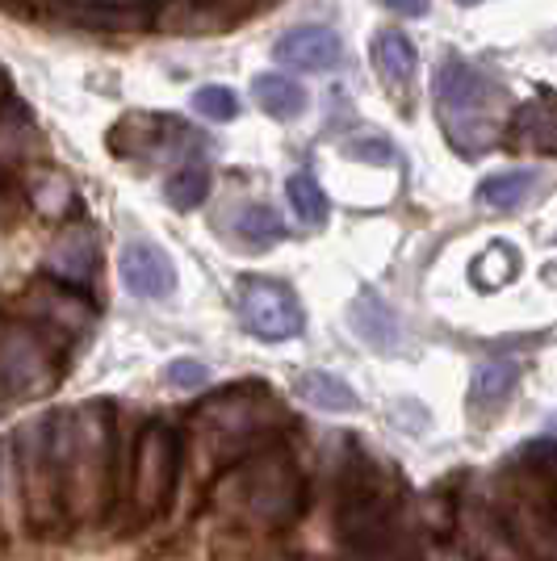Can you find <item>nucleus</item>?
Listing matches in <instances>:
<instances>
[{"instance_id":"obj_1","label":"nucleus","mask_w":557,"mask_h":561,"mask_svg":"<svg viewBox=\"0 0 557 561\" xmlns=\"http://www.w3.org/2000/svg\"><path fill=\"white\" fill-rule=\"evenodd\" d=\"M50 445L59 457L64 507L76 515H96L110 499L114 478V407L84 402L71 415H50Z\"/></svg>"},{"instance_id":"obj_2","label":"nucleus","mask_w":557,"mask_h":561,"mask_svg":"<svg viewBox=\"0 0 557 561\" xmlns=\"http://www.w3.org/2000/svg\"><path fill=\"white\" fill-rule=\"evenodd\" d=\"M436 101H441V122L448 130V142L465 156L490 151L503 122H508V93L465 64L462 55H444L436 68Z\"/></svg>"},{"instance_id":"obj_3","label":"nucleus","mask_w":557,"mask_h":561,"mask_svg":"<svg viewBox=\"0 0 557 561\" xmlns=\"http://www.w3.org/2000/svg\"><path fill=\"white\" fill-rule=\"evenodd\" d=\"M13 466H18V486H22V507L34 528H59L64 519V482H59V457L50 445V415L25 423L13 440Z\"/></svg>"},{"instance_id":"obj_4","label":"nucleus","mask_w":557,"mask_h":561,"mask_svg":"<svg viewBox=\"0 0 557 561\" xmlns=\"http://www.w3.org/2000/svg\"><path fill=\"white\" fill-rule=\"evenodd\" d=\"M231 482L239 486V507L264 528H281L303 512V478L294 461L281 453H269L252 466H243Z\"/></svg>"},{"instance_id":"obj_5","label":"nucleus","mask_w":557,"mask_h":561,"mask_svg":"<svg viewBox=\"0 0 557 561\" xmlns=\"http://www.w3.org/2000/svg\"><path fill=\"white\" fill-rule=\"evenodd\" d=\"M239 319L264 344L294 340L306 328V314L303 306H298V298H294V289L281 285V280H264V277H248L239 285Z\"/></svg>"},{"instance_id":"obj_6","label":"nucleus","mask_w":557,"mask_h":561,"mask_svg":"<svg viewBox=\"0 0 557 561\" xmlns=\"http://www.w3.org/2000/svg\"><path fill=\"white\" fill-rule=\"evenodd\" d=\"M177 466H181V445L172 427H147L135 453V503L143 515H156L168 507L172 486H177Z\"/></svg>"},{"instance_id":"obj_7","label":"nucleus","mask_w":557,"mask_h":561,"mask_svg":"<svg viewBox=\"0 0 557 561\" xmlns=\"http://www.w3.org/2000/svg\"><path fill=\"white\" fill-rule=\"evenodd\" d=\"M50 352L34 331H0V390H47Z\"/></svg>"},{"instance_id":"obj_8","label":"nucleus","mask_w":557,"mask_h":561,"mask_svg":"<svg viewBox=\"0 0 557 561\" xmlns=\"http://www.w3.org/2000/svg\"><path fill=\"white\" fill-rule=\"evenodd\" d=\"M122 285L135 294V298H168L172 289H177V268H172V260L163 248L156 243H126V252H122Z\"/></svg>"},{"instance_id":"obj_9","label":"nucleus","mask_w":557,"mask_h":561,"mask_svg":"<svg viewBox=\"0 0 557 561\" xmlns=\"http://www.w3.org/2000/svg\"><path fill=\"white\" fill-rule=\"evenodd\" d=\"M277 64L285 68H303V71H331L340 68L344 59V43L340 34H331L327 25H298L289 34H281V43L273 47Z\"/></svg>"},{"instance_id":"obj_10","label":"nucleus","mask_w":557,"mask_h":561,"mask_svg":"<svg viewBox=\"0 0 557 561\" xmlns=\"http://www.w3.org/2000/svg\"><path fill=\"white\" fill-rule=\"evenodd\" d=\"M511 142L520 151H541V156H557V96H536L515 105L508 117Z\"/></svg>"},{"instance_id":"obj_11","label":"nucleus","mask_w":557,"mask_h":561,"mask_svg":"<svg viewBox=\"0 0 557 561\" xmlns=\"http://www.w3.org/2000/svg\"><path fill=\"white\" fill-rule=\"evenodd\" d=\"M349 328L356 331V340L373 352H395L398 348V319L395 310L382 302L377 294H361L356 302L349 306Z\"/></svg>"},{"instance_id":"obj_12","label":"nucleus","mask_w":557,"mask_h":561,"mask_svg":"<svg viewBox=\"0 0 557 561\" xmlns=\"http://www.w3.org/2000/svg\"><path fill=\"white\" fill-rule=\"evenodd\" d=\"M370 50H373V68L382 76V84L395 89V93H407V84L416 80V64H419L411 38L398 34V30H382V34L373 38Z\"/></svg>"},{"instance_id":"obj_13","label":"nucleus","mask_w":557,"mask_h":561,"mask_svg":"<svg viewBox=\"0 0 557 561\" xmlns=\"http://www.w3.org/2000/svg\"><path fill=\"white\" fill-rule=\"evenodd\" d=\"M252 96H255V105H260L269 117H277V122H294V117L306 114V89L298 84V80L281 76V71L255 76Z\"/></svg>"},{"instance_id":"obj_14","label":"nucleus","mask_w":557,"mask_h":561,"mask_svg":"<svg viewBox=\"0 0 557 561\" xmlns=\"http://www.w3.org/2000/svg\"><path fill=\"white\" fill-rule=\"evenodd\" d=\"M68 22L84 25V30H101V34H122L143 25V18L135 4H117V0H76L68 4Z\"/></svg>"},{"instance_id":"obj_15","label":"nucleus","mask_w":557,"mask_h":561,"mask_svg":"<svg viewBox=\"0 0 557 561\" xmlns=\"http://www.w3.org/2000/svg\"><path fill=\"white\" fill-rule=\"evenodd\" d=\"M47 264H50V273H59V277L76 280V285H89V280H93V268H96L93 234H84V231L64 234V239L50 248Z\"/></svg>"},{"instance_id":"obj_16","label":"nucleus","mask_w":557,"mask_h":561,"mask_svg":"<svg viewBox=\"0 0 557 561\" xmlns=\"http://www.w3.org/2000/svg\"><path fill=\"white\" fill-rule=\"evenodd\" d=\"M30 310L38 319H50L59 331H84L93 323V306L84 302V298H76V294H68V289H34Z\"/></svg>"},{"instance_id":"obj_17","label":"nucleus","mask_w":557,"mask_h":561,"mask_svg":"<svg viewBox=\"0 0 557 561\" xmlns=\"http://www.w3.org/2000/svg\"><path fill=\"white\" fill-rule=\"evenodd\" d=\"M298 394H303V402H310L315 411H327V415H344V411L361 407V398H356L349 381H340L336 374H323V369L298 377Z\"/></svg>"},{"instance_id":"obj_18","label":"nucleus","mask_w":557,"mask_h":561,"mask_svg":"<svg viewBox=\"0 0 557 561\" xmlns=\"http://www.w3.org/2000/svg\"><path fill=\"white\" fill-rule=\"evenodd\" d=\"M515 381H520V369H515L511 360H487V365L474 369V390H469V398H474V407L495 411V407L508 402V394L515 390Z\"/></svg>"},{"instance_id":"obj_19","label":"nucleus","mask_w":557,"mask_h":561,"mask_svg":"<svg viewBox=\"0 0 557 561\" xmlns=\"http://www.w3.org/2000/svg\"><path fill=\"white\" fill-rule=\"evenodd\" d=\"M209 193V168L206 164H185L181 172L168 176L163 185V197L172 210H197Z\"/></svg>"},{"instance_id":"obj_20","label":"nucleus","mask_w":557,"mask_h":561,"mask_svg":"<svg viewBox=\"0 0 557 561\" xmlns=\"http://www.w3.org/2000/svg\"><path fill=\"white\" fill-rule=\"evenodd\" d=\"M285 193H289V206H294V214L303 218L306 227H323L331 206H327V193L319 188V181L310 172H294Z\"/></svg>"},{"instance_id":"obj_21","label":"nucleus","mask_w":557,"mask_h":561,"mask_svg":"<svg viewBox=\"0 0 557 561\" xmlns=\"http://www.w3.org/2000/svg\"><path fill=\"white\" fill-rule=\"evenodd\" d=\"M235 231L243 234V243L255 248V252H264V248H273L285 227H281L277 210H269V206H243L239 218H235Z\"/></svg>"},{"instance_id":"obj_22","label":"nucleus","mask_w":557,"mask_h":561,"mask_svg":"<svg viewBox=\"0 0 557 561\" xmlns=\"http://www.w3.org/2000/svg\"><path fill=\"white\" fill-rule=\"evenodd\" d=\"M533 172H499V176H487L482 185H478V197L495 206V210H511V206H520L524 197H528V188H533Z\"/></svg>"},{"instance_id":"obj_23","label":"nucleus","mask_w":557,"mask_h":561,"mask_svg":"<svg viewBox=\"0 0 557 561\" xmlns=\"http://www.w3.org/2000/svg\"><path fill=\"white\" fill-rule=\"evenodd\" d=\"M515 273H520V252L508 248V243H495V248H487L482 260L474 264V285H478V289H499V285H508Z\"/></svg>"},{"instance_id":"obj_24","label":"nucleus","mask_w":557,"mask_h":561,"mask_svg":"<svg viewBox=\"0 0 557 561\" xmlns=\"http://www.w3.org/2000/svg\"><path fill=\"white\" fill-rule=\"evenodd\" d=\"M193 110L206 122H235L239 117V96L227 84H206V89L193 93Z\"/></svg>"},{"instance_id":"obj_25","label":"nucleus","mask_w":557,"mask_h":561,"mask_svg":"<svg viewBox=\"0 0 557 561\" xmlns=\"http://www.w3.org/2000/svg\"><path fill=\"white\" fill-rule=\"evenodd\" d=\"M163 381H168L172 390H202L209 381V369L202 360H193V356H181V360H172V365L163 369Z\"/></svg>"},{"instance_id":"obj_26","label":"nucleus","mask_w":557,"mask_h":561,"mask_svg":"<svg viewBox=\"0 0 557 561\" xmlns=\"http://www.w3.org/2000/svg\"><path fill=\"white\" fill-rule=\"evenodd\" d=\"M382 4H386L390 13H398V18H423V13L432 9L428 0H382Z\"/></svg>"},{"instance_id":"obj_27","label":"nucleus","mask_w":557,"mask_h":561,"mask_svg":"<svg viewBox=\"0 0 557 561\" xmlns=\"http://www.w3.org/2000/svg\"><path fill=\"white\" fill-rule=\"evenodd\" d=\"M344 151L349 156H370V160H390V147L386 142H349Z\"/></svg>"},{"instance_id":"obj_28","label":"nucleus","mask_w":557,"mask_h":561,"mask_svg":"<svg viewBox=\"0 0 557 561\" xmlns=\"http://www.w3.org/2000/svg\"><path fill=\"white\" fill-rule=\"evenodd\" d=\"M541 553H545V558H549V561H557V533H554V540H549V545L541 549Z\"/></svg>"},{"instance_id":"obj_29","label":"nucleus","mask_w":557,"mask_h":561,"mask_svg":"<svg viewBox=\"0 0 557 561\" xmlns=\"http://www.w3.org/2000/svg\"><path fill=\"white\" fill-rule=\"evenodd\" d=\"M545 285H557V264H549V268H545Z\"/></svg>"},{"instance_id":"obj_30","label":"nucleus","mask_w":557,"mask_h":561,"mask_svg":"<svg viewBox=\"0 0 557 561\" xmlns=\"http://www.w3.org/2000/svg\"><path fill=\"white\" fill-rule=\"evenodd\" d=\"M0 96H9V76H4V68H0Z\"/></svg>"},{"instance_id":"obj_31","label":"nucleus","mask_w":557,"mask_h":561,"mask_svg":"<svg viewBox=\"0 0 557 561\" xmlns=\"http://www.w3.org/2000/svg\"><path fill=\"white\" fill-rule=\"evenodd\" d=\"M549 47H554V50H557V34H554V38H549Z\"/></svg>"},{"instance_id":"obj_32","label":"nucleus","mask_w":557,"mask_h":561,"mask_svg":"<svg viewBox=\"0 0 557 561\" xmlns=\"http://www.w3.org/2000/svg\"><path fill=\"white\" fill-rule=\"evenodd\" d=\"M465 4H469V0H465Z\"/></svg>"}]
</instances>
